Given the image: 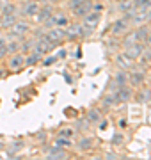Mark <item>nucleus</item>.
Here are the masks:
<instances>
[{"label": "nucleus", "mask_w": 151, "mask_h": 160, "mask_svg": "<svg viewBox=\"0 0 151 160\" xmlns=\"http://www.w3.org/2000/svg\"><path fill=\"white\" fill-rule=\"evenodd\" d=\"M30 30V25L27 22H20L18 20L16 23H12L9 27V32H7V38H14V39H22L25 36L29 34Z\"/></svg>", "instance_id": "f257e3e1"}, {"label": "nucleus", "mask_w": 151, "mask_h": 160, "mask_svg": "<svg viewBox=\"0 0 151 160\" xmlns=\"http://www.w3.org/2000/svg\"><path fill=\"white\" fill-rule=\"evenodd\" d=\"M144 50H146V43H142V41H139V43H132V45H128V46H124V55L126 57H130L132 61H137V59L144 53Z\"/></svg>", "instance_id": "f03ea898"}, {"label": "nucleus", "mask_w": 151, "mask_h": 160, "mask_svg": "<svg viewBox=\"0 0 151 160\" xmlns=\"http://www.w3.org/2000/svg\"><path fill=\"white\" fill-rule=\"evenodd\" d=\"M25 53H22V52H14V53H11V57L7 59V68L11 69V71H20V69L25 66Z\"/></svg>", "instance_id": "7ed1b4c3"}, {"label": "nucleus", "mask_w": 151, "mask_h": 160, "mask_svg": "<svg viewBox=\"0 0 151 160\" xmlns=\"http://www.w3.org/2000/svg\"><path fill=\"white\" fill-rule=\"evenodd\" d=\"M48 39L52 41L53 45H59V43H62L66 39V32H64V27H52V29H48L45 32Z\"/></svg>", "instance_id": "20e7f679"}, {"label": "nucleus", "mask_w": 151, "mask_h": 160, "mask_svg": "<svg viewBox=\"0 0 151 160\" xmlns=\"http://www.w3.org/2000/svg\"><path fill=\"white\" fill-rule=\"evenodd\" d=\"M82 18H84V25H85L87 29L93 30L94 27H98L100 20H101V12H100L98 9H91L85 16H82Z\"/></svg>", "instance_id": "39448f33"}, {"label": "nucleus", "mask_w": 151, "mask_h": 160, "mask_svg": "<svg viewBox=\"0 0 151 160\" xmlns=\"http://www.w3.org/2000/svg\"><path fill=\"white\" fill-rule=\"evenodd\" d=\"M128 29H130V22H126L124 18H119L110 25V32L114 36H121V34H126Z\"/></svg>", "instance_id": "423d86ee"}, {"label": "nucleus", "mask_w": 151, "mask_h": 160, "mask_svg": "<svg viewBox=\"0 0 151 160\" xmlns=\"http://www.w3.org/2000/svg\"><path fill=\"white\" fill-rule=\"evenodd\" d=\"M112 94L116 98V103H126V102H130V98H132V89L126 87V86H121L116 92H112Z\"/></svg>", "instance_id": "0eeeda50"}, {"label": "nucleus", "mask_w": 151, "mask_h": 160, "mask_svg": "<svg viewBox=\"0 0 151 160\" xmlns=\"http://www.w3.org/2000/svg\"><path fill=\"white\" fill-rule=\"evenodd\" d=\"M91 9H93V2H91V0H82L80 4L73 9V12H75V16L82 18V16H85Z\"/></svg>", "instance_id": "6e6552de"}, {"label": "nucleus", "mask_w": 151, "mask_h": 160, "mask_svg": "<svg viewBox=\"0 0 151 160\" xmlns=\"http://www.w3.org/2000/svg\"><path fill=\"white\" fill-rule=\"evenodd\" d=\"M18 22V16L16 12H2L0 14V25H2V29H9L12 23Z\"/></svg>", "instance_id": "1a4fd4ad"}, {"label": "nucleus", "mask_w": 151, "mask_h": 160, "mask_svg": "<svg viewBox=\"0 0 151 160\" xmlns=\"http://www.w3.org/2000/svg\"><path fill=\"white\" fill-rule=\"evenodd\" d=\"M53 14V11H52V7L50 6H43V7H39L37 9V12H36V20L39 23H45L48 20V18Z\"/></svg>", "instance_id": "9d476101"}, {"label": "nucleus", "mask_w": 151, "mask_h": 160, "mask_svg": "<svg viewBox=\"0 0 151 160\" xmlns=\"http://www.w3.org/2000/svg\"><path fill=\"white\" fill-rule=\"evenodd\" d=\"M134 62H135V61H132L130 57H126L124 53H121V55H117V57H116V64H117L121 69H124V71L134 68Z\"/></svg>", "instance_id": "9b49d317"}, {"label": "nucleus", "mask_w": 151, "mask_h": 160, "mask_svg": "<svg viewBox=\"0 0 151 160\" xmlns=\"http://www.w3.org/2000/svg\"><path fill=\"white\" fill-rule=\"evenodd\" d=\"M128 82L132 84V86L139 87L142 82H144V73L142 71H130L128 73Z\"/></svg>", "instance_id": "f8f14e48"}, {"label": "nucleus", "mask_w": 151, "mask_h": 160, "mask_svg": "<svg viewBox=\"0 0 151 160\" xmlns=\"http://www.w3.org/2000/svg\"><path fill=\"white\" fill-rule=\"evenodd\" d=\"M37 9H39L37 2H34V0H29V2H25V6H23V14H25V16H36Z\"/></svg>", "instance_id": "ddd939ff"}, {"label": "nucleus", "mask_w": 151, "mask_h": 160, "mask_svg": "<svg viewBox=\"0 0 151 160\" xmlns=\"http://www.w3.org/2000/svg\"><path fill=\"white\" fill-rule=\"evenodd\" d=\"M151 7V0H132V11H148Z\"/></svg>", "instance_id": "4468645a"}, {"label": "nucleus", "mask_w": 151, "mask_h": 160, "mask_svg": "<svg viewBox=\"0 0 151 160\" xmlns=\"http://www.w3.org/2000/svg\"><path fill=\"white\" fill-rule=\"evenodd\" d=\"M41 59H43V53H39V52L32 50V52L29 53V55L25 57V66H34V64L39 62Z\"/></svg>", "instance_id": "2eb2a0df"}, {"label": "nucleus", "mask_w": 151, "mask_h": 160, "mask_svg": "<svg viewBox=\"0 0 151 160\" xmlns=\"http://www.w3.org/2000/svg\"><path fill=\"white\" fill-rule=\"evenodd\" d=\"M53 146H59V148H62V149H68V148L73 146V141H71V137H62V135H59V137L55 139Z\"/></svg>", "instance_id": "dca6fc26"}, {"label": "nucleus", "mask_w": 151, "mask_h": 160, "mask_svg": "<svg viewBox=\"0 0 151 160\" xmlns=\"http://www.w3.org/2000/svg\"><path fill=\"white\" fill-rule=\"evenodd\" d=\"M53 25L55 27H66V25H70V18L62 14V12H59V14H53Z\"/></svg>", "instance_id": "f3484780"}, {"label": "nucleus", "mask_w": 151, "mask_h": 160, "mask_svg": "<svg viewBox=\"0 0 151 160\" xmlns=\"http://www.w3.org/2000/svg\"><path fill=\"white\" fill-rule=\"evenodd\" d=\"M53 157L64 158V157H66V149L59 148V146H52V148L48 149V158H53Z\"/></svg>", "instance_id": "a211bd4d"}, {"label": "nucleus", "mask_w": 151, "mask_h": 160, "mask_svg": "<svg viewBox=\"0 0 151 160\" xmlns=\"http://www.w3.org/2000/svg\"><path fill=\"white\" fill-rule=\"evenodd\" d=\"M114 82H116L117 86H126V82H128V73L124 71V69L117 71L116 77H114Z\"/></svg>", "instance_id": "6ab92c4d"}, {"label": "nucleus", "mask_w": 151, "mask_h": 160, "mask_svg": "<svg viewBox=\"0 0 151 160\" xmlns=\"http://www.w3.org/2000/svg\"><path fill=\"white\" fill-rule=\"evenodd\" d=\"M6 45H7V53H14V52H20V41L14 39V38H9Z\"/></svg>", "instance_id": "aec40b11"}, {"label": "nucleus", "mask_w": 151, "mask_h": 160, "mask_svg": "<svg viewBox=\"0 0 151 160\" xmlns=\"http://www.w3.org/2000/svg\"><path fill=\"white\" fill-rule=\"evenodd\" d=\"M93 148V139L91 137H82L80 141H78V149L80 151H87V149Z\"/></svg>", "instance_id": "412c9836"}, {"label": "nucleus", "mask_w": 151, "mask_h": 160, "mask_svg": "<svg viewBox=\"0 0 151 160\" xmlns=\"http://www.w3.org/2000/svg\"><path fill=\"white\" fill-rule=\"evenodd\" d=\"M87 121L89 123H100V121H101V112L96 110V109L89 110L87 112Z\"/></svg>", "instance_id": "4be33fe9"}, {"label": "nucleus", "mask_w": 151, "mask_h": 160, "mask_svg": "<svg viewBox=\"0 0 151 160\" xmlns=\"http://www.w3.org/2000/svg\"><path fill=\"white\" fill-rule=\"evenodd\" d=\"M34 43H36V41H29V43H20V52H22V53H25V55H27V53H30V52L34 50Z\"/></svg>", "instance_id": "5701e85b"}, {"label": "nucleus", "mask_w": 151, "mask_h": 160, "mask_svg": "<svg viewBox=\"0 0 151 160\" xmlns=\"http://www.w3.org/2000/svg\"><path fill=\"white\" fill-rule=\"evenodd\" d=\"M7 39H4L2 36H0V59H4L7 55Z\"/></svg>", "instance_id": "b1692460"}, {"label": "nucleus", "mask_w": 151, "mask_h": 160, "mask_svg": "<svg viewBox=\"0 0 151 160\" xmlns=\"http://www.w3.org/2000/svg\"><path fill=\"white\" fill-rule=\"evenodd\" d=\"M75 128H62V130L59 132V135H62V137H73L75 135Z\"/></svg>", "instance_id": "393cba45"}, {"label": "nucleus", "mask_w": 151, "mask_h": 160, "mask_svg": "<svg viewBox=\"0 0 151 160\" xmlns=\"http://www.w3.org/2000/svg\"><path fill=\"white\" fill-rule=\"evenodd\" d=\"M57 55H48L46 59H45V61H43V66H52L53 62H55V61H57Z\"/></svg>", "instance_id": "a878e982"}, {"label": "nucleus", "mask_w": 151, "mask_h": 160, "mask_svg": "<svg viewBox=\"0 0 151 160\" xmlns=\"http://www.w3.org/2000/svg\"><path fill=\"white\" fill-rule=\"evenodd\" d=\"M80 2H82V0H70V2H68V7H70L71 11H73V9H75L78 4H80Z\"/></svg>", "instance_id": "bb28decb"}, {"label": "nucleus", "mask_w": 151, "mask_h": 160, "mask_svg": "<svg viewBox=\"0 0 151 160\" xmlns=\"http://www.w3.org/2000/svg\"><path fill=\"white\" fill-rule=\"evenodd\" d=\"M121 141H123V135H121V133H116V135L112 137V144H119Z\"/></svg>", "instance_id": "cd10ccee"}, {"label": "nucleus", "mask_w": 151, "mask_h": 160, "mask_svg": "<svg viewBox=\"0 0 151 160\" xmlns=\"http://www.w3.org/2000/svg\"><path fill=\"white\" fill-rule=\"evenodd\" d=\"M119 126H121V128H124V126H126V119H121V121H119Z\"/></svg>", "instance_id": "c85d7f7f"}, {"label": "nucleus", "mask_w": 151, "mask_h": 160, "mask_svg": "<svg viewBox=\"0 0 151 160\" xmlns=\"http://www.w3.org/2000/svg\"><path fill=\"white\" fill-rule=\"evenodd\" d=\"M4 4H6V2H4V0H0V14H2V9H4Z\"/></svg>", "instance_id": "c756f323"}, {"label": "nucleus", "mask_w": 151, "mask_h": 160, "mask_svg": "<svg viewBox=\"0 0 151 160\" xmlns=\"http://www.w3.org/2000/svg\"><path fill=\"white\" fill-rule=\"evenodd\" d=\"M0 36H2V25H0Z\"/></svg>", "instance_id": "7c9ffc66"}, {"label": "nucleus", "mask_w": 151, "mask_h": 160, "mask_svg": "<svg viewBox=\"0 0 151 160\" xmlns=\"http://www.w3.org/2000/svg\"><path fill=\"white\" fill-rule=\"evenodd\" d=\"M2 73H4V71H2V69H0V77H2Z\"/></svg>", "instance_id": "2f4dec72"}, {"label": "nucleus", "mask_w": 151, "mask_h": 160, "mask_svg": "<svg viewBox=\"0 0 151 160\" xmlns=\"http://www.w3.org/2000/svg\"><path fill=\"white\" fill-rule=\"evenodd\" d=\"M4 2H12V0H4Z\"/></svg>", "instance_id": "473e14b6"}]
</instances>
